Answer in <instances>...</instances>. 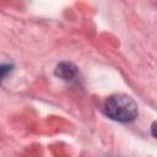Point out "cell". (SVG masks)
Wrapping results in <instances>:
<instances>
[{"mask_svg":"<svg viewBox=\"0 0 157 157\" xmlns=\"http://www.w3.org/2000/svg\"><path fill=\"white\" fill-rule=\"evenodd\" d=\"M104 112L110 119L119 123L132 121L139 114L137 104L126 94H114L109 97L105 101Z\"/></svg>","mask_w":157,"mask_h":157,"instance_id":"1","label":"cell"},{"mask_svg":"<svg viewBox=\"0 0 157 157\" xmlns=\"http://www.w3.org/2000/svg\"><path fill=\"white\" fill-rule=\"evenodd\" d=\"M55 75L63 80H74L77 75V67L69 61H63L56 65L55 67Z\"/></svg>","mask_w":157,"mask_h":157,"instance_id":"2","label":"cell"},{"mask_svg":"<svg viewBox=\"0 0 157 157\" xmlns=\"http://www.w3.org/2000/svg\"><path fill=\"white\" fill-rule=\"evenodd\" d=\"M10 71H11V65H0V82L7 76Z\"/></svg>","mask_w":157,"mask_h":157,"instance_id":"3","label":"cell"},{"mask_svg":"<svg viewBox=\"0 0 157 157\" xmlns=\"http://www.w3.org/2000/svg\"><path fill=\"white\" fill-rule=\"evenodd\" d=\"M151 129H152V136H153V137H156V134H155V129H156V123H153V124H152Z\"/></svg>","mask_w":157,"mask_h":157,"instance_id":"4","label":"cell"}]
</instances>
